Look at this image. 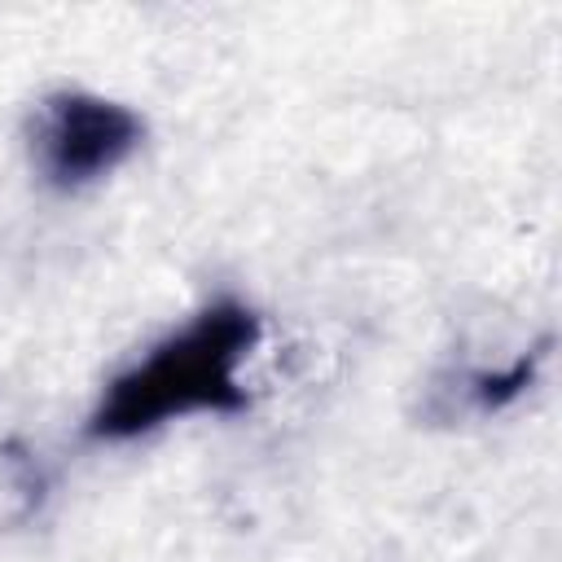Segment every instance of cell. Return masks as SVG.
I'll list each match as a JSON object with an SVG mask.
<instances>
[{
    "mask_svg": "<svg viewBox=\"0 0 562 562\" xmlns=\"http://www.w3.org/2000/svg\"><path fill=\"white\" fill-rule=\"evenodd\" d=\"M259 342V316L237 299H215L145 360L123 369L88 417L92 439H136L184 413H237L246 386L237 364Z\"/></svg>",
    "mask_w": 562,
    "mask_h": 562,
    "instance_id": "cell-1",
    "label": "cell"
},
{
    "mask_svg": "<svg viewBox=\"0 0 562 562\" xmlns=\"http://www.w3.org/2000/svg\"><path fill=\"white\" fill-rule=\"evenodd\" d=\"M140 119L97 92H53L31 123V158L53 189H83L110 176L136 145Z\"/></svg>",
    "mask_w": 562,
    "mask_h": 562,
    "instance_id": "cell-2",
    "label": "cell"
},
{
    "mask_svg": "<svg viewBox=\"0 0 562 562\" xmlns=\"http://www.w3.org/2000/svg\"><path fill=\"white\" fill-rule=\"evenodd\" d=\"M536 364H540V351L518 356V360H514L509 369H501V373H470L465 386H461V395H465V404H470L474 413H496V408H505L509 400H518V395L531 386Z\"/></svg>",
    "mask_w": 562,
    "mask_h": 562,
    "instance_id": "cell-3",
    "label": "cell"
}]
</instances>
